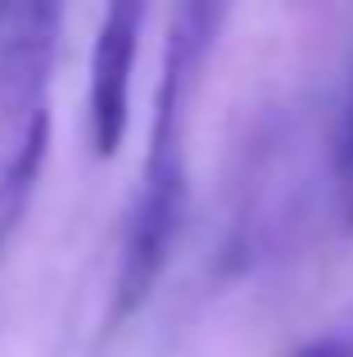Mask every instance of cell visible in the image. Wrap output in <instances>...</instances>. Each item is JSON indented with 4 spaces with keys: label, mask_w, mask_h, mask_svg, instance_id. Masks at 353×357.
Returning <instances> with one entry per match:
<instances>
[{
    "label": "cell",
    "mask_w": 353,
    "mask_h": 357,
    "mask_svg": "<svg viewBox=\"0 0 353 357\" xmlns=\"http://www.w3.org/2000/svg\"><path fill=\"white\" fill-rule=\"evenodd\" d=\"M336 176H340V213H345V227L353 231V118L340 136V154H336Z\"/></svg>",
    "instance_id": "277c9868"
},
{
    "label": "cell",
    "mask_w": 353,
    "mask_h": 357,
    "mask_svg": "<svg viewBox=\"0 0 353 357\" xmlns=\"http://www.w3.org/2000/svg\"><path fill=\"white\" fill-rule=\"evenodd\" d=\"M294 357H353V331H340V335H322V340L303 344Z\"/></svg>",
    "instance_id": "5b68a950"
},
{
    "label": "cell",
    "mask_w": 353,
    "mask_h": 357,
    "mask_svg": "<svg viewBox=\"0 0 353 357\" xmlns=\"http://www.w3.org/2000/svg\"><path fill=\"white\" fill-rule=\"evenodd\" d=\"M227 18V0H176L163 73L154 91V122L150 149H145L141 185H136L132 213L123 227L114 271V298H109V326L127 321L154 294L163 267L172 258V244L186 222V109L204 77V63Z\"/></svg>",
    "instance_id": "6da1fadb"
},
{
    "label": "cell",
    "mask_w": 353,
    "mask_h": 357,
    "mask_svg": "<svg viewBox=\"0 0 353 357\" xmlns=\"http://www.w3.org/2000/svg\"><path fill=\"white\" fill-rule=\"evenodd\" d=\"M63 0H9L0 14V240L27 213L50 149V73Z\"/></svg>",
    "instance_id": "7a4b0ae2"
},
{
    "label": "cell",
    "mask_w": 353,
    "mask_h": 357,
    "mask_svg": "<svg viewBox=\"0 0 353 357\" xmlns=\"http://www.w3.org/2000/svg\"><path fill=\"white\" fill-rule=\"evenodd\" d=\"M150 0H105L96 50H91V91H87V127L96 158H114L127 136V105H132V73L145 32Z\"/></svg>",
    "instance_id": "3957f363"
},
{
    "label": "cell",
    "mask_w": 353,
    "mask_h": 357,
    "mask_svg": "<svg viewBox=\"0 0 353 357\" xmlns=\"http://www.w3.org/2000/svg\"><path fill=\"white\" fill-rule=\"evenodd\" d=\"M5 5H9V0H0V14H5Z\"/></svg>",
    "instance_id": "8992f818"
}]
</instances>
